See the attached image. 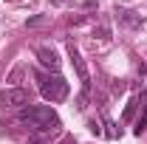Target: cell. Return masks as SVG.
Segmentation results:
<instances>
[{"mask_svg": "<svg viewBox=\"0 0 147 144\" xmlns=\"http://www.w3.org/2000/svg\"><path fill=\"white\" fill-rule=\"evenodd\" d=\"M40 93H42L48 102H62V99L68 96V82H65L59 73H54V76H45V79L40 82Z\"/></svg>", "mask_w": 147, "mask_h": 144, "instance_id": "cell-2", "label": "cell"}, {"mask_svg": "<svg viewBox=\"0 0 147 144\" xmlns=\"http://www.w3.org/2000/svg\"><path fill=\"white\" fill-rule=\"evenodd\" d=\"M45 20H48L45 14H34V17H28V20H26V26H28V28H37V26H42Z\"/></svg>", "mask_w": 147, "mask_h": 144, "instance_id": "cell-7", "label": "cell"}, {"mask_svg": "<svg viewBox=\"0 0 147 144\" xmlns=\"http://www.w3.org/2000/svg\"><path fill=\"white\" fill-rule=\"evenodd\" d=\"M136 108H139V96L127 102V108H125V119H133V113H136Z\"/></svg>", "mask_w": 147, "mask_h": 144, "instance_id": "cell-8", "label": "cell"}, {"mask_svg": "<svg viewBox=\"0 0 147 144\" xmlns=\"http://www.w3.org/2000/svg\"><path fill=\"white\" fill-rule=\"evenodd\" d=\"M51 3H54V6H62V3H68V0H51Z\"/></svg>", "mask_w": 147, "mask_h": 144, "instance_id": "cell-9", "label": "cell"}, {"mask_svg": "<svg viewBox=\"0 0 147 144\" xmlns=\"http://www.w3.org/2000/svg\"><path fill=\"white\" fill-rule=\"evenodd\" d=\"M116 20H119L122 26H127V28H139V26H142V14H136V11H130V9H116Z\"/></svg>", "mask_w": 147, "mask_h": 144, "instance_id": "cell-6", "label": "cell"}, {"mask_svg": "<svg viewBox=\"0 0 147 144\" xmlns=\"http://www.w3.org/2000/svg\"><path fill=\"white\" fill-rule=\"evenodd\" d=\"M0 102L6 105V108H26V102H28V93L23 88H6L0 93Z\"/></svg>", "mask_w": 147, "mask_h": 144, "instance_id": "cell-4", "label": "cell"}, {"mask_svg": "<svg viewBox=\"0 0 147 144\" xmlns=\"http://www.w3.org/2000/svg\"><path fill=\"white\" fill-rule=\"evenodd\" d=\"M17 119L23 124H28L34 133H57L62 127L59 116L51 108H45V105H26V108H20Z\"/></svg>", "mask_w": 147, "mask_h": 144, "instance_id": "cell-1", "label": "cell"}, {"mask_svg": "<svg viewBox=\"0 0 147 144\" xmlns=\"http://www.w3.org/2000/svg\"><path fill=\"white\" fill-rule=\"evenodd\" d=\"M68 57H71V62H74V71H76L79 82H82V93L88 96V93H91V73H88V65H85L82 54H79V51H76L74 45H68Z\"/></svg>", "mask_w": 147, "mask_h": 144, "instance_id": "cell-3", "label": "cell"}, {"mask_svg": "<svg viewBox=\"0 0 147 144\" xmlns=\"http://www.w3.org/2000/svg\"><path fill=\"white\" fill-rule=\"evenodd\" d=\"M37 57H40V62H42V65H45V68H51V71H59V54H57L54 48H45V45H42V48H37Z\"/></svg>", "mask_w": 147, "mask_h": 144, "instance_id": "cell-5", "label": "cell"}]
</instances>
